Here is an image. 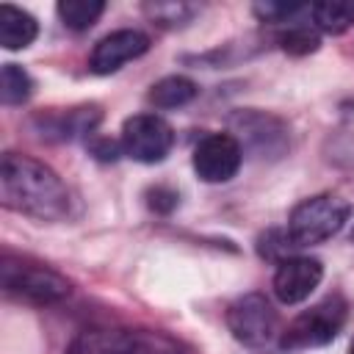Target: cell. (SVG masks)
<instances>
[{"label": "cell", "mask_w": 354, "mask_h": 354, "mask_svg": "<svg viewBox=\"0 0 354 354\" xmlns=\"http://www.w3.org/2000/svg\"><path fill=\"white\" fill-rule=\"evenodd\" d=\"M0 202L39 221H61L72 207L64 180L47 163L19 152H6L0 160Z\"/></svg>", "instance_id": "obj_1"}, {"label": "cell", "mask_w": 354, "mask_h": 354, "mask_svg": "<svg viewBox=\"0 0 354 354\" xmlns=\"http://www.w3.org/2000/svg\"><path fill=\"white\" fill-rule=\"evenodd\" d=\"M0 285L8 296H17L33 304H55L66 299L72 290L69 279L61 277L58 271L39 263L17 260L11 254H3L0 260Z\"/></svg>", "instance_id": "obj_2"}, {"label": "cell", "mask_w": 354, "mask_h": 354, "mask_svg": "<svg viewBox=\"0 0 354 354\" xmlns=\"http://www.w3.org/2000/svg\"><path fill=\"white\" fill-rule=\"evenodd\" d=\"M348 213H351V207L346 199H340L335 194H318V196L299 202L290 210L288 232L296 246H313V243H321V241L337 235L343 230V224L348 221Z\"/></svg>", "instance_id": "obj_3"}, {"label": "cell", "mask_w": 354, "mask_h": 354, "mask_svg": "<svg viewBox=\"0 0 354 354\" xmlns=\"http://www.w3.org/2000/svg\"><path fill=\"white\" fill-rule=\"evenodd\" d=\"M346 310H348V304H346V299L340 293H332V296L321 299L318 304H313L310 310H304L301 315H296L288 324L285 332H279V346L285 351L326 346L343 329Z\"/></svg>", "instance_id": "obj_4"}, {"label": "cell", "mask_w": 354, "mask_h": 354, "mask_svg": "<svg viewBox=\"0 0 354 354\" xmlns=\"http://www.w3.org/2000/svg\"><path fill=\"white\" fill-rule=\"evenodd\" d=\"M227 326L243 346L260 348L279 335L277 310L263 293H243L227 307Z\"/></svg>", "instance_id": "obj_5"}, {"label": "cell", "mask_w": 354, "mask_h": 354, "mask_svg": "<svg viewBox=\"0 0 354 354\" xmlns=\"http://www.w3.org/2000/svg\"><path fill=\"white\" fill-rule=\"evenodd\" d=\"M171 147L174 130L158 113H136L122 124V152L138 163H160Z\"/></svg>", "instance_id": "obj_6"}, {"label": "cell", "mask_w": 354, "mask_h": 354, "mask_svg": "<svg viewBox=\"0 0 354 354\" xmlns=\"http://www.w3.org/2000/svg\"><path fill=\"white\" fill-rule=\"evenodd\" d=\"M194 171L205 183H227L243 163V147L232 133H207L194 147Z\"/></svg>", "instance_id": "obj_7"}, {"label": "cell", "mask_w": 354, "mask_h": 354, "mask_svg": "<svg viewBox=\"0 0 354 354\" xmlns=\"http://www.w3.org/2000/svg\"><path fill=\"white\" fill-rule=\"evenodd\" d=\"M324 277V266L315 257H304V254H293L282 263H277L274 271V296L282 304H299L304 299H310V293L318 288Z\"/></svg>", "instance_id": "obj_8"}, {"label": "cell", "mask_w": 354, "mask_h": 354, "mask_svg": "<svg viewBox=\"0 0 354 354\" xmlns=\"http://www.w3.org/2000/svg\"><path fill=\"white\" fill-rule=\"evenodd\" d=\"M149 50V36L141 33V30H133V28H124V30H113L108 36H102L91 55H88V69L94 75H111L116 69H122L127 61L144 55Z\"/></svg>", "instance_id": "obj_9"}, {"label": "cell", "mask_w": 354, "mask_h": 354, "mask_svg": "<svg viewBox=\"0 0 354 354\" xmlns=\"http://www.w3.org/2000/svg\"><path fill=\"white\" fill-rule=\"evenodd\" d=\"M235 130L241 133V147H252L257 155H279L288 144V130L279 119L260 111H241L235 116Z\"/></svg>", "instance_id": "obj_10"}, {"label": "cell", "mask_w": 354, "mask_h": 354, "mask_svg": "<svg viewBox=\"0 0 354 354\" xmlns=\"http://www.w3.org/2000/svg\"><path fill=\"white\" fill-rule=\"evenodd\" d=\"M138 335L124 329H86L80 332L66 354H133Z\"/></svg>", "instance_id": "obj_11"}, {"label": "cell", "mask_w": 354, "mask_h": 354, "mask_svg": "<svg viewBox=\"0 0 354 354\" xmlns=\"http://www.w3.org/2000/svg\"><path fill=\"white\" fill-rule=\"evenodd\" d=\"M36 36H39V25L28 11L8 3L0 6V44L6 50H25L36 41Z\"/></svg>", "instance_id": "obj_12"}, {"label": "cell", "mask_w": 354, "mask_h": 354, "mask_svg": "<svg viewBox=\"0 0 354 354\" xmlns=\"http://www.w3.org/2000/svg\"><path fill=\"white\" fill-rule=\"evenodd\" d=\"M196 83L191 77H183V75H169L163 80H158L152 88H149V102L155 108H183L188 105L194 97H196Z\"/></svg>", "instance_id": "obj_13"}, {"label": "cell", "mask_w": 354, "mask_h": 354, "mask_svg": "<svg viewBox=\"0 0 354 354\" xmlns=\"http://www.w3.org/2000/svg\"><path fill=\"white\" fill-rule=\"evenodd\" d=\"M313 22L324 30V33H343L354 25V3L351 0H326V3H315L310 8Z\"/></svg>", "instance_id": "obj_14"}, {"label": "cell", "mask_w": 354, "mask_h": 354, "mask_svg": "<svg viewBox=\"0 0 354 354\" xmlns=\"http://www.w3.org/2000/svg\"><path fill=\"white\" fill-rule=\"evenodd\" d=\"M105 11L102 0H61L58 17L69 30H88Z\"/></svg>", "instance_id": "obj_15"}, {"label": "cell", "mask_w": 354, "mask_h": 354, "mask_svg": "<svg viewBox=\"0 0 354 354\" xmlns=\"http://www.w3.org/2000/svg\"><path fill=\"white\" fill-rule=\"evenodd\" d=\"M33 91L30 75L17 64H3L0 69V100L3 105H22Z\"/></svg>", "instance_id": "obj_16"}, {"label": "cell", "mask_w": 354, "mask_h": 354, "mask_svg": "<svg viewBox=\"0 0 354 354\" xmlns=\"http://www.w3.org/2000/svg\"><path fill=\"white\" fill-rule=\"evenodd\" d=\"M293 249H299V246L293 243L288 227H285V230H268V232L260 235V241H257V252H260L266 260H277V263L293 257Z\"/></svg>", "instance_id": "obj_17"}, {"label": "cell", "mask_w": 354, "mask_h": 354, "mask_svg": "<svg viewBox=\"0 0 354 354\" xmlns=\"http://www.w3.org/2000/svg\"><path fill=\"white\" fill-rule=\"evenodd\" d=\"M279 47L290 55H307L318 47V33L310 25H290L285 33H279Z\"/></svg>", "instance_id": "obj_18"}, {"label": "cell", "mask_w": 354, "mask_h": 354, "mask_svg": "<svg viewBox=\"0 0 354 354\" xmlns=\"http://www.w3.org/2000/svg\"><path fill=\"white\" fill-rule=\"evenodd\" d=\"M147 14H149L155 22L177 25V22H185V19L194 14V6H183V3H149V6H147Z\"/></svg>", "instance_id": "obj_19"}, {"label": "cell", "mask_w": 354, "mask_h": 354, "mask_svg": "<svg viewBox=\"0 0 354 354\" xmlns=\"http://www.w3.org/2000/svg\"><path fill=\"white\" fill-rule=\"evenodd\" d=\"M299 11H301L299 3H257L254 6V14L266 22H285Z\"/></svg>", "instance_id": "obj_20"}, {"label": "cell", "mask_w": 354, "mask_h": 354, "mask_svg": "<svg viewBox=\"0 0 354 354\" xmlns=\"http://www.w3.org/2000/svg\"><path fill=\"white\" fill-rule=\"evenodd\" d=\"M133 354H174V351H171V348H160L155 340H141V337H138Z\"/></svg>", "instance_id": "obj_21"}, {"label": "cell", "mask_w": 354, "mask_h": 354, "mask_svg": "<svg viewBox=\"0 0 354 354\" xmlns=\"http://www.w3.org/2000/svg\"><path fill=\"white\" fill-rule=\"evenodd\" d=\"M348 354H354V343H351V348H348Z\"/></svg>", "instance_id": "obj_22"}]
</instances>
